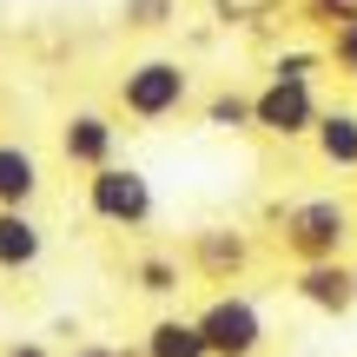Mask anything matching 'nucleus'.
Listing matches in <instances>:
<instances>
[{"mask_svg": "<svg viewBox=\"0 0 357 357\" xmlns=\"http://www.w3.org/2000/svg\"><path fill=\"white\" fill-rule=\"evenodd\" d=\"M192 318H199L205 351H212V357H258V351L271 344V318H265V305H258L252 291H238V284H218V291L205 298Z\"/></svg>", "mask_w": 357, "mask_h": 357, "instance_id": "20e7f679", "label": "nucleus"}, {"mask_svg": "<svg viewBox=\"0 0 357 357\" xmlns=\"http://www.w3.org/2000/svg\"><path fill=\"white\" fill-rule=\"evenodd\" d=\"M351 265H357V258H351Z\"/></svg>", "mask_w": 357, "mask_h": 357, "instance_id": "4be33fe9", "label": "nucleus"}, {"mask_svg": "<svg viewBox=\"0 0 357 357\" xmlns=\"http://www.w3.org/2000/svg\"><path fill=\"white\" fill-rule=\"evenodd\" d=\"M305 146L318 153L324 172L357 178V106H331V100H324V113H318V126H311Z\"/></svg>", "mask_w": 357, "mask_h": 357, "instance_id": "9d476101", "label": "nucleus"}, {"mask_svg": "<svg viewBox=\"0 0 357 357\" xmlns=\"http://www.w3.org/2000/svg\"><path fill=\"white\" fill-rule=\"evenodd\" d=\"M199 126L205 132H252V86H212L199 100Z\"/></svg>", "mask_w": 357, "mask_h": 357, "instance_id": "ddd939ff", "label": "nucleus"}, {"mask_svg": "<svg viewBox=\"0 0 357 357\" xmlns=\"http://www.w3.org/2000/svg\"><path fill=\"white\" fill-rule=\"evenodd\" d=\"M119 26L126 33H166V26H178V0H119Z\"/></svg>", "mask_w": 357, "mask_h": 357, "instance_id": "2eb2a0df", "label": "nucleus"}, {"mask_svg": "<svg viewBox=\"0 0 357 357\" xmlns=\"http://www.w3.org/2000/svg\"><path fill=\"white\" fill-rule=\"evenodd\" d=\"M178 258H185V271L205 278V284H245L252 265H258V238L245 225H199Z\"/></svg>", "mask_w": 357, "mask_h": 357, "instance_id": "423d86ee", "label": "nucleus"}, {"mask_svg": "<svg viewBox=\"0 0 357 357\" xmlns=\"http://www.w3.org/2000/svg\"><path fill=\"white\" fill-rule=\"evenodd\" d=\"M40 192H47L40 153L13 132H0V205H40Z\"/></svg>", "mask_w": 357, "mask_h": 357, "instance_id": "9b49d317", "label": "nucleus"}, {"mask_svg": "<svg viewBox=\"0 0 357 357\" xmlns=\"http://www.w3.org/2000/svg\"><path fill=\"white\" fill-rule=\"evenodd\" d=\"M0 357H60L47 344V337H7V344H0Z\"/></svg>", "mask_w": 357, "mask_h": 357, "instance_id": "6ab92c4d", "label": "nucleus"}, {"mask_svg": "<svg viewBox=\"0 0 357 357\" xmlns=\"http://www.w3.org/2000/svg\"><path fill=\"white\" fill-rule=\"evenodd\" d=\"M265 238L284 265H324L357 252V205L337 192H291L265 205Z\"/></svg>", "mask_w": 357, "mask_h": 357, "instance_id": "f257e3e1", "label": "nucleus"}, {"mask_svg": "<svg viewBox=\"0 0 357 357\" xmlns=\"http://www.w3.org/2000/svg\"><path fill=\"white\" fill-rule=\"evenodd\" d=\"M60 357H106V351H100V344H66Z\"/></svg>", "mask_w": 357, "mask_h": 357, "instance_id": "412c9836", "label": "nucleus"}, {"mask_svg": "<svg viewBox=\"0 0 357 357\" xmlns=\"http://www.w3.org/2000/svg\"><path fill=\"white\" fill-rule=\"evenodd\" d=\"M119 126H126V119L106 113V106H73V113H60L53 146H60V159L73 172H100V166L119 159Z\"/></svg>", "mask_w": 357, "mask_h": 357, "instance_id": "0eeeda50", "label": "nucleus"}, {"mask_svg": "<svg viewBox=\"0 0 357 357\" xmlns=\"http://www.w3.org/2000/svg\"><path fill=\"white\" fill-rule=\"evenodd\" d=\"M298 13H305L318 33H331V26H357V0H298Z\"/></svg>", "mask_w": 357, "mask_h": 357, "instance_id": "f3484780", "label": "nucleus"}, {"mask_svg": "<svg viewBox=\"0 0 357 357\" xmlns=\"http://www.w3.org/2000/svg\"><path fill=\"white\" fill-rule=\"evenodd\" d=\"M291 298L318 318H351L357 311V265L324 258V265H291Z\"/></svg>", "mask_w": 357, "mask_h": 357, "instance_id": "6e6552de", "label": "nucleus"}, {"mask_svg": "<svg viewBox=\"0 0 357 357\" xmlns=\"http://www.w3.org/2000/svg\"><path fill=\"white\" fill-rule=\"evenodd\" d=\"M53 231L40 225L33 205H0V278H33L47 265Z\"/></svg>", "mask_w": 357, "mask_h": 357, "instance_id": "1a4fd4ad", "label": "nucleus"}, {"mask_svg": "<svg viewBox=\"0 0 357 357\" xmlns=\"http://www.w3.org/2000/svg\"><path fill=\"white\" fill-rule=\"evenodd\" d=\"M265 73L271 79H324V73H331V60H324V47H278Z\"/></svg>", "mask_w": 357, "mask_h": 357, "instance_id": "dca6fc26", "label": "nucleus"}, {"mask_svg": "<svg viewBox=\"0 0 357 357\" xmlns=\"http://www.w3.org/2000/svg\"><path fill=\"white\" fill-rule=\"evenodd\" d=\"M192 100H199V79L178 53H139L113 79V113L126 126H172Z\"/></svg>", "mask_w": 357, "mask_h": 357, "instance_id": "f03ea898", "label": "nucleus"}, {"mask_svg": "<svg viewBox=\"0 0 357 357\" xmlns=\"http://www.w3.org/2000/svg\"><path fill=\"white\" fill-rule=\"evenodd\" d=\"M100 351H106V357H146L139 344H100Z\"/></svg>", "mask_w": 357, "mask_h": 357, "instance_id": "aec40b11", "label": "nucleus"}, {"mask_svg": "<svg viewBox=\"0 0 357 357\" xmlns=\"http://www.w3.org/2000/svg\"><path fill=\"white\" fill-rule=\"evenodd\" d=\"M139 351H146V357H212L192 311H159V318L139 331Z\"/></svg>", "mask_w": 357, "mask_h": 357, "instance_id": "f8f14e48", "label": "nucleus"}, {"mask_svg": "<svg viewBox=\"0 0 357 357\" xmlns=\"http://www.w3.org/2000/svg\"><path fill=\"white\" fill-rule=\"evenodd\" d=\"M178 284H185V258H178V252H139V258H132V291L178 298Z\"/></svg>", "mask_w": 357, "mask_h": 357, "instance_id": "4468645a", "label": "nucleus"}, {"mask_svg": "<svg viewBox=\"0 0 357 357\" xmlns=\"http://www.w3.org/2000/svg\"><path fill=\"white\" fill-rule=\"evenodd\" d=\"M324 60H331L337 79H357V26H331L324 33Z\"/></svg>", "mask_w": 357, "mask_h": 357, "instance_id": "a211bd4d", "label": "nucleus"}, {"mask_svg": "<svg viewBox=\"0 0 357 357\" xmlns=\"http://www.w3.org/2000/svg\"><path fill=\"white\" fill-rule=\"evenodd\" d=\"M318 113H324L318 79H271L265 73V86H252V132H265V139H278V146L311 139Z\"/></svg>", "mask_w": 357, "mask_h": 357, "instance_id": "39448f33", "label": "nucleus"}, {"mask_svg": "<svg viewBox=\"0 0 357 357\" xmlns=\"http://www.w3.org/2000/svg\"><path fill=\"white\" fill-rule=\"evenodd\" d=\"M79 205H86V218L106 225V231H146L159 218L153 172L132 166V159H113V166H100V172H79Z\"/></svg>", "mask_w": 357, "mask_h": 357, "instance_id": "7ed1b4c3", "label": "nucleus"}]
</instances>
